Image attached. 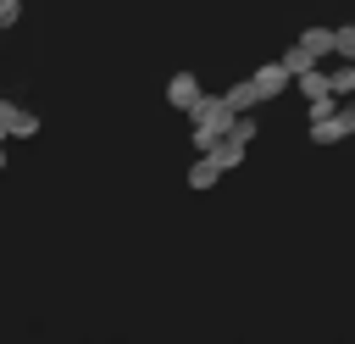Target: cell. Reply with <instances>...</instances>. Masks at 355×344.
Wrapping results in <instances>:
<instances>
[{
  "label": "cell",
  "instance_id": "1",
  "mask_svg": "<svg viewBox=\"0 0 355 344\" xmlns=\"http://www.w3.org/2000/svg\"><path fill=\"white\" fill-rule=\"evenodd\" d=\"M305 139L311 144H344V139H355V105L344 100L333 117H305Z\"/></svg>",
  "mask_w": 355,
  "mask_h": 344
},
{
  "label": "cell",
  "instance_id": "2",
  "mask_svg": "<svg viewBox=\"0 0 355 344\" xmlns=\"http://www.w3.org/2000/svg\"><path fill=\"white\" fill-rule=\"evenodd\" d=\"M250 78H255L261 100H277V94H288V89H294V67H288L283 55H277V61H261V67H255Z\"/></svg>",
  "mask_w": 355,
  "mask_h": 344
},
{
  "label": "cell",
  "instance_id": "3",
  "mask_svg": "<svg viewBox=\"0 0 355 344\" xmlns=\"http://www.w3.org/2000/svg\"><path fill=\"white\" fill-rule=\"evenodd\" d=\"M222 178H227V166H222L211 150H194V166H189V178H183V183H189L194 194H205V189H216Z\"/></svg>",
  "mask_w": 355,
  "mask_h": 344
},
{
  "label": "cell",
  "instance_id": "4",
  "mask_svg": "<svg viewBox=\"0 0 355 344\" xmlns=\"http://www.w3.org/2000/svg\"><path fill=\"white\" fill-rule=\"evenodd\" d=\"M200 94H205V89H200V78H194V72H172V78H166V105H172V111H183V117H189Z\"/></svg>",
  "mask_w": 355,
  "mask_h": 344
},
{
  "label": "cell",
  "instance_id": "5",
  "mask_svg": "<svg viewBox=\"0 0 355 344\" xmlns=\"http://www.w3.org/2000/svg\"><path fill=\"white\" fill-rule=\"evenodd\" d=\"M294 94L311 105V100H327V94H338V89H333V72L311 67V72H300V78H294Z\"/></svg>",
  "mask_w": 355,
  "mask_h": 344
},
{
  "label": "cell",
  "instance_id": "6",
  "mask_svg": "<svg viewBox=\"0 0 355 344\" xmlns=\"http://www.w3.org/2000/svg\"><path fill=\"white\" fill-rule=\"evenodd\" d=\"M222 94H227V105H233V111H261V105H266V100H261V89H255V78H239V83H227Z\"/></svg>",
  "mask_w": 355,
  "mask_h": 344
},
{
  "label": "cell",
  "instance_id": "7",
  "mask_svg": "<svg viewBox=\"0 0 355 344\" xmlns=\"http://www.w3.org/2000/svg\"><path fill=\"white\" fill-rule=\"evenodd\" d=\"M300 44H305L316 61H327V55L338 50V28H305V33H300Z\"/></svg>",
  "mask_w": 355,
  "mask_h": 344
},
{
  "label": "cell",
  "instance_id": "8",
  "mask_svg": "<svg viewBox=\"0 0 355 344\" xmlns=\"http://www.w3.org/2000/svg\"><path fill=\"white\" fill-rule=\"evenodd\" d=\"M227 139V128H216V122H189V144L194 150H216Z\"/></svg>",
  "mask_w": 355,
  "mask_h": 344
},
{
  "label": "cell",
  "instance_id": "9",
  "mask_svg": "<svg viewBox=\"0 0 355 344\" xmlns=\"http://www.w3.org/2000/svg\"><path fill=\"white\" fill-rule=\"evenodd\" d=\"M211 155H216V161H222V166H227V172H239V166H244V155H250V144H244V139H233V133H227V139H222V144H216V150H211Z\"/></svg>",
  "mask_w": 355,
  "mask_h": 344
},
{
  "label": "cell",
  "instance_id": "10",
  "mask_svg": "<svg viewBox=\"0 0 355 344\" xmlns=\"http://www.w3.org/2000/svg\"><path fill=\"white\" fill-rule=\"evenodd\" d=\"M39 128H44V117H39V111H28V105L11 117V139H39Z\"/></svg>",
  "mask_w": 355,
  "mask_h": 344
},
{
  "label": "cell",
  "instance_id": "11",
  "mask_svg": "<svg viewBox=\"0 0 355 344\" xmlns=\"http://www.w3.org/2000/svg\"><path fill=\"white\" fill-rule=\"evenodd\" d=\"M227 133H233V139H244V144H255V139H261V122H255V111H239Z\"/></svg>",
  "mask_w": 355,
  "mask_h": 344
},
{
  "label": "cell",
  "instance_id": "12",
  "mask_svg": "<svg viewBox=\"0 0 355 344\" xmlns=\"http://www.w3.org/2000/svg\"><path fill=\"white\" fill-rule=\"evenodd\" d=\"M283 61L294 67V78H300V72H311V67H322V61H316V55H311V50H305L300 39H294V50H283Z\"/></svg>",
  "mask_w": 355,
  "mask_h": 344
},
{
  "label": "cell",
  "instance_id": "13",
  "mask_svg": "<svg viewBox=\"0 0 355 344\" xmlns=\"http://www.w3.org/2000/svg\"><path fill=\"white\" fill-rule=\"evenodd\" d=\"M333 89H338L344 100L355 94V61H338V67H333Z\"/></svg>",
  "mask_w": 355,
  "mask_h": 344
},
{
  "label": "cell",
  "instance_id": "14",
  "mask_svg": "<svg viewBox=\"0 0 355 344\" xmlns=\"http://www.w3.org/2000/svg\"><path fill=\"white\" fill-rule=\"evenodd\" d=\"M338 61H355V22H344L338 28V50H333Z\"/></svg>",
  "mask_w": 355,
  "mask_h": 344
},
{
  "label": "cell",
  "instance_id": "15",
  "mask_svg": "<svg viewBox=\"0 0 355 344\" xmlns=\"http://www.w3.org/2000/svg\"><path fill=\"white\" fill-rule=\"evenodd\" d=\"M22 22V0H0V28H17Z\"/></svg>",
  "mask_w": 355,
  "mask_h": 344
},
{
  "label": "cell",
  "instance_id": "16",
  "mask_svg": "<svg viewBox=\"0 0 355 344\" xmlns=\"http://www.w3.org/2000/svg\"><path fill=\"white\" fill-rule=\"evenodd\" d=\"M0 172H6V139H0Z\"/></svg>",
  "mask_w": 355,
  "mask_h": 344
}]
</instances>
